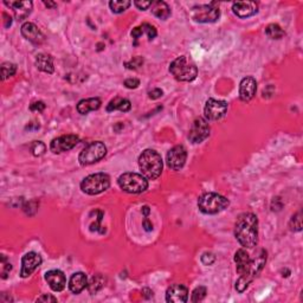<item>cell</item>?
<instances>
[{"mask_svg":"<svg viewBox=\"0 0 303 303\" xmlns=\"http://www.w3.org/2000/svg\"><path fill=\"white\" fill-rule=\"evenodd\" d=\"M141 211H142V214L144 217H148L149 213H151V209H149V206H147V205L143 206Z\"/></svg>","mask_w":303,"mask_h":303,"instance_id":"45","label":"cell"},{"mask_svg":"<svg viewBox=\"0 0 303 303\" xmlns=\"http://www.w3.org/2000/svg\"><path fill=\"white\" fill-rule=\"evenodd\" d=\"M234 262H236V269L237 273L239 274V276L248 273L251 264V258L250 256H249V254L246 253V250H244V249H239V250L234 254Z\"/></svg>","mask_w":303,"mask_h":303,"instance_id":"21","label":"cell"},{"mask_svg":"<svg viewBox=\"0 0 303 303\" xmlns=\"http://www.w3.org/2000/svg\"><path fill=\"white\" fill-rule=\"evenodd\" d=\"M110 186V178L106 173H95L88 175L81 183V189L89 195L100 194L107 191Z\"/></svg>","mask_w":303,"mask_h":303,"instance_id":"7","label":"cell"},{"mask_svg":"<svg viewBox=\"0 0 303 303\" xmlns=\"http://www.w3.org/2000/svg\"><path fill=\"white\" fill-rule=\"evenodd\" d=\"M257 92V82L254 77L248 76V77L243 78L239 84V97L240 100L244 102H249L253 100L254 96L256 95Z\"/></svg>","mask_w":303,"mask_h":303,"instance_id":"18","label":"cell"},{"mask_svg":"<svg viewBox=\"0 0 303 303\" xmlns=\"http://www.w3.org/2000/svg\"><path fill=\"white\" fill-rule=\"evenodd\" d=\"M265 35L270 39H281L284 37V30L279 24H269L265 29Z\"/></svg>","mask_w":303,"mask_h":303,"instance_id":"27","label":"cell"},{"mask_svg":"<svg viewBox=\"0 0 303 303\" xmlns=\"http://www.w3.org/2000/svg\"><path fill=\"white\" fill-rule=\"evenodd\" d=\"M4 4L13 11L18 21L27 18L33 6L32 1H4Z\"/></svg>","mask_w":303,"mask_h":303,"instance_id":"20","label":"cell"},{"mask_svg":"<svg viewBox=\"0 0 303 303\" xmlns=\"http://www.w3.org/2000/svg\"><path fill=\"white\" fill-rule=\"evenodd\" d=\"M80 142V138L77 135L69 134V135H62L57 139H53L50 143L51 152L55 154H59V153L68 152L72 149L73 147Z\"/></svg>","mask_w":303,"mask_h":303,"instance_id":"13","label":"cell"},{"mask_svg":"<svg viewBox=\"0 0 303 303\" xmlns=\"http://www.w3.org/2000/svg\"><path fill=\"white\" fill-rule=\"evenodd\" d=\"M130 5H132V2L128 0H112L109 2V7L113 13H122Z\"/></svg>","mask_w":303,"mask_h":303,"instance_id":"28","label":"cell"},{"mask_svg":"<svg viewBox=\"0 0 303 303\" xmlns=\"http://www.w3.org/2000/svg\"><path fill=\"white\" fill-rule=\"evenodd\" d=\"M139 86H140V81L138 78H128L124 81V87L128 89H137Z\"/></svg>","mask_w":303,"mask_h":303,"instance_id":"38","label":"cell"},{"mask_svg":"<svg viewBox=\"0 0 303 303\" xmlns=\"http://www.w3.org/2000/svg\"><path fill=\"white\" fill-rule=\"evenodd\" d=\"M130 108H132V103H130L129 100L123 97H115L107 106V112L112 113L115 112V110H120L122 113H127L129 112Z\"/></svg>","mask_w":303,"mask_h":303,"instance_id":"25","label":"cell"},{"mask_svg":"<svg viewBox=\"0 0 303 303\" xmlns=\"http://www.w3.org/2000/svg\"><path fill=\"white\" fill-rule=\"evenodd\" d=\"M42 259L41 255L37 253H27L23 256L22 258V270H21V277L22 279H27L31 276L35 271L41 267Z\"/></svg>","mask_w":303,"mask_h":303,"instance_id":"14","label":"cell"},{"mask_svg":"<svg viewBox=\"0 0 303 303\" xmlns=\"http://www.w3.org/2000/svg\"><path fill=\"white\" fill-rule=\"evenodd\" d=\"M130 35H132V37L133 38L135 39V41H138L139 38H140L141 36L143 35V30H142V26H138V27H134V29H133V31L132 32H130Z\"/></svg>","mask_w":303,"mask_h":303,"instance_id":"43","label":"cell"},{"mask_svg":"<svg viewBox=\"0 0 303 303\" xmlns=\"http://www.w3.org/2000/svg\"><path fill=\"white\" fill-rule=\"evenodd\" d=\"M206 294H208V289L205 287H202V285L197 287L191 294V302H202L206 297Z\"/></svg>","mask_w":303,"mask_h":303,"instance_id":"31","label":"cell"},{"mask_svg":"<svg viewBox=\"0 0 303 303\" xmlns=\"http://www.w3.org/2000/svg\"><path fill=\"white\" fill-rule=\"evenodd\" d=\"M142 226L147 232H151L153 230V224H152L151 220L148 219V217H144V219L142 222Z\"/></svg>","mask_w":303,"mask_h":303,"instance_id":"44","label":"cell"},{"mask_svg":"<svg viewBox=\"0 0 303 303\" xmlns=\"http://www.w3.org/2000/svg\"><path fill=\"white\" fill-rule=\"evenodd\" d=\"M265 262H267V253H265L264 250H260L258 256H257L255 259H251V264L248 273L239 276L238 281L236 282V289L238 293H244L246 288L249 287V284L253 282L255 277L260 273V270H262L263 267H264Z\"/></svg>","mask_w":303,"mask_h":303,"instance_id":"6","label":"cell"},{"mask_svg":"<svg viewBox=\"0 0 303 303\" xmlns=\"http://www.w3.org/2000/svg\"><path fill=\"white\" fill-rule=\"evenodd\" d=\"M232 11L239 18H249L258 12V5L255 1H237L232 5Z\"/></svg>","mask_w":303,"mask_h":303,"instance_id":"16","label":"cell"},{"mask_svg":"<svg viewBox=\"0 0 303 303\" xmlns=\"http://www.w3.org/2000/svg\"><path fill=\"white\" fill-rule=\"evenodd\" d=\"M216 2L209 5H199L192 8V19L197 23H214L219 19V8L214 6Z\"/></svg>","mask_w":303,"mask_h":303,"instance_id":"9","label":"cell"},{"mask_svg":"<svg viewBox=\"0 0 303 303\" xmlns=\"http://www.w3.org/2000/svg\"><path fill=\"white\" fill-rule=\"evenodd\" d=\"M141 26H142L143 33H146L147 37H148L149 41H153V39H154L155 37L158 36V31H157V29H155L154 26H153V25L144 23V24L141 25Z\"/></svg>","mask_w":303,"mask_h":303,"instance_id":"35","label":"cell"},{"mask_svg":"<svg viewBox=\"0 0 303 303\" xmlns=\"http://www.w3.org/2000/svg\"><path fill=\"white\" fill-rule=\"evenodd\" d=\"M202 263L204 265H212L214 262H216V256H214L212 253H205L203 254L202 256Z\"/></svg>","mask_w":303,"mask_h":303,"instance_id":"37","label":"cell"},{"mask_svg":"<svg viewBox=\"0 0 303 303\" xmlns=\"http://www.w3.org/2000/svg\"><path fill=\"white\" fill-rule=\"evenodd\" d=\"M169 72L174 76L175 80L192 82L198 76V68L187 56H180L169 65Z\"/></svg>","mask_w":303,"mask_h":303,"instance_id":"3","label":"cell"},{"mask_svg":"<svg viewBox=\"0 0 303 303\" xmlns=\"http://www.w3.org/2000/svg\"><path fill=\"white\" fill-rule=\"evenodd\" d=\"M17 72V65L13 63H10V62H4L1 64V78L2 81L7 80V78L12 77L15 76V73Z\"/></svg>","mask_w":303,"mask_h":303,"instance_id":"30","label":"cell"},{"mask_svg":"<svg viewBox=\"0 0 303 303\" xmlns=\"http://www.w3.org/2000/svg\"><path fill=\"white\" fill-rule=\"evenodd\" d=\"M234 236L243 248L253 249L258 243V219L256 214L245 212L237 218Z\"/></svg>","mask_w":303,"mask_h":303,"instance_id":"1","label":"cell"},{"mask_svg":"<svg viewBox=\"0 0 303 303\" xmlns=\"http://www.w3.org/2000/svg\"><path fill=\"white\" fill-rule=\"evenodd\" d=\"M47 151V146L42 141H35L31 146V153L33 157H42Z\"/></svg>","mask_w":303,"mask_h":303,"instance_id":"33","label":"cell"},{"mask_svg":"<svg viewBox=\"0 0 303 303\" xmlns=\"http://www.w3.org/2000/svg\"><path fill=\"white\" fill-rule=\"evenodd\" d=\"M229 200L223 195L209 192L198 199V208L205 214H217L229 206Z\"/></svg>","mask_w":303,"mask_h":303,"instance_id":"4","label":"cell"},{"mask_svg":"<svg viewBox=\"0 0 303 303\" xmlns=\"http://www.w3.org/2000/svg\"><path fill=\"white\" fill-rule=\"evenodd\" d=\"M210 137V124L203 117H197L192 123L188 133V140L192 143H200Z\"/></svg>","mask_w":303,"mask_h":303,"instance_id":"11","label":"cell"},{"mask_svg":"<svg viewBox=\"0 0 303 303\" xmlns=\"http://www.w3.org/2000/svg\"><path fill=\"white\" fill-rule=\"evenodd\" d=\"M44 5L47 7H51V8L57 7V4H56V2H52V1H44Z\"/></svg>","mask_w":303,"mask_h":303,"instance_id":"47","label":"cell"},{"mask_svg":"<svg viewBox=\"0 0 303 303\" xmlns=\"http://www.w3.org/2000/svg\"><path fill=\"white\" fill-rule=\"evenodd\" d=\"M289 226H290L291 231H301V229H302V213H301V211H299L296 214H294V216L291 217L290 223H289Z\"/></svg>","mask_w":303,"mask_h":303,"instance_id":"32","label":"cell"},{"mask_svg":"<svg viewBox=\"0 0 303 303\" xmlns=\"http://www.w3.org/2000/svg\"><path fill=\"white\" fill-rule=\"evenodd\" d=\"M134 4H135V6L139 8V10L144 11V10H147V8H148L149 6H152L153 1H140V0H138V1H135Z\"/></svg>","mask_w":303,"mask_h":303,"instance_id":"42","label":"cell"},{"mask_svg":"<svg viewBox=\"0 0 303 303\" xmlns=\"http://www.w3.org/2000/svg\"><path fill=\"white\" fill-rule=\"evenodd\" d=\"M118 186L124 192L130 194H139L142 193L148 188V181L142 174L133 173V172H127V173L121 174L117 179Z\"/></svg>","mask_w":303,"mask_h":303,"instance_id":"5","label":"cell"},{"mask_svg":"<svg viewBox=\"0 0 303 303\" xmlns=\"http://www.w3.org/2000/svg\"><path fill=\"white\" fill-rule=\"evenodd\" d=\"M152 13L161 21H166L171 16V8L165 1H155L152 5Z\"/></svg>","mask_w":303,"mask_h":303,"instance_id":"26","label":"cell"},{"mask_svg":"<svg viewBox=\"0 0 303 303\" xmlns=\"http://www.w3.org/2000/svg\"><path fill=\"white\" fill-rule=\"evenodd\" d=\"M142 64H143V58L140 57V56H137V57L133 58L132 61L126 62V63H124L127 69H130V70H137L140 67H142Z\"/></svg>","mask_w":303,"mask_h":303,"instance_id":"36","label":"cell"},{"mask_svg":"<svg viewBox=\"0 0 303 303\" xmlns=\"http://www.w3.org/2000/svg\"><path fill=\"white\" fill-rule=\"evenodd\" d=\"M188 300V289L183 284L171 285L166 291V301L168 303H185Z\"/></svg>","mask_w":303,"mask_h":303,"instance_id":"15","label":"cell"},{"mask_svg":"<svg viewBox=\"0 0 303 303\" xmlns=\"http://www.w3.org/2000/svg\"><path fill=\"white\" fill-rule=\"evenodd\" d=\"M45 281L47 282V284L50 285V288L52 289L56 293L64 290L65 284H67V279H65V275L63 271L61 270H50L45 274Z\"/></svg>","mask_w":303,"mask_h":303,"instance_id":"19","label":"cell"},{"mask_svg":"<svg viewBox=\"0 0 303 303\" xmlns=\"http://www.w3.org/2000/svg\"><path fill=\"white\" fill-rule=\"evenodd\" d=\"M0 264H1V270H0V274H1V279L6 280L8 274H10V271L12 270V265H11V263L8 262L5 255H2V256H1V262H0Z\"/></svg>","mask_w":303,"mask_h":303,"instance_id":"34","label":"cell"},{"mask_svg":"<svg viewBox=\"0 0 303 303\" xmlns=\"http://www.w3.org/2000/svg\"><path fill=\"white\" fill-rule=\"evenodd\" d=\"M104 285V279L101 276V275H96L92 279V281H90L89 284H88V289H89L90 294H94L97 293L98 290H101L102 288H103Z\"/></svg>","mask_w":303,"mask_h":303,"instance_id":"29","label":"cell"},{"mask_svg":"<svg viewBox=\"0 0 303 303\" xmlns=\"http://www.w3.org/2000/svg\"><path fill=\"white\" fill-rule=\"evenodd\" d=\"M22 35L24 36L27 41L36 45L42 44L45 41V36L42 33V31L38 29V26L30 22L23 24Z\"/></svg>","mask_w":303,"mask_h":303,"instance_id":"17","label":"cell"},{"mask_svg":"<svg viewBox=\"0 0 303 303\" xmlns=\"http://www.w3.org/2000/svg\"><path fill=\"white\" fill-rule=\"evenodd\" d=\"M106 154V144L101 141H95V142H90L88 146L84 147L80 157H78V161L82 166H89L103 159Z\"/></svg>","mask_w":303,"mask_h":303,"instance_id":"8","label":"cell"},{"mask_svg":"<svg viewBox=\"0 0 303 303\" xmlns=\"http://www.w3.org/2000/svg\"><path fill=\"white\" fill-rule=\"evenodd\" d=\"M36 67L41 71L47 73H53L55 67H53V58L47 53H39L36 58Z\"/></svg>","mask_w":303,"mask_h":303,"instance_id":"24","label":"cell"},{"mask_svg":"<svg viewBox=\"0 0 303 303\" xmlns=\"http://www.w3.org/2000/svg\"><path fill=\"white\" fill-rule=\"evenodd\" d=\"M102 102L98 97L87 98V100H82L77 104V112L81 115H87L88 113L95 112V110L100 109Z\"/></svg>","mask_w":303,"mask_h":303,"instance_id":"23","label":"cell"},{"mask_svg":"<svg viewBox=\"0 0 303 303\" xmlns=\"http://www.w3.org/2000/svg\"><path fill=\"white\" fill-rule=\"evenodd\" d=\"M139 167L146 179L155 180L163 173V163L161 155L153 149H146L139 157Z\"/></svg>","mask_w":303,"mask_h":303,"instance_id":"2","label":"cell"},{"mask_svg":"<svg viewBox=\"0 0 303 303\" xmlns=\"http://www.w3.org/2000/svg\"><path fill=\"white\" fill-rule=\"evenodd\" d=\"M186 159H187V151L183 144H178L167 153V166L173 171H179L185 165Z\"/></svg>","mask_w":303,"mask_h":303,"instance_id":"12","label":"cell"},{"mask_svg":"<svg viewBox=\"0 0 303 303\" xmlns=\"http://www.w3.org/2000/svg\"><path fill=\"white\" fill-rule=\"evenodd\" d=\"M44 109H45V103L42 101L33 102V103L30 106L31 112H43Z\"/></svg>","mask_w":303,"mask_h":303,"instance_id":"39","label":"cell"},{"mask_svg":"<svg viewBox=\"0 0 303 303\" xmlns=\"http://www.w3.org/2000/svg\"><path fill=\"white\" fill-rule=\"evenodd\" d=\"M163 95V92L159 88H157V89H153L152 92L148 93V96L151 100H158V98H160L161 96Z\"/></svg>","mask_w":303,"mask_h":303,"instance_id":"41","label":"cell"},{"mask_svg":"<svg viewBox=\"0 0 303 303\" xmlns=\"http://www.w3.org/2000/svg\"><path fill=\"white\" fill-rule=\"evenodd\" d=\"M228 103L222 100H214L210 98L206 101L205 108H204V116L206 121H218L224 117L228 112Z\"/></svg>","mask_w":303,"mask_h":303,"instance_id":"10","label":"cell"},{"mask_svg":"<svg viewBox=\"0 0 303 303\" xmlns=\"http://www.w3.org/2000/svg\"><path fill=\"white\" fill-rule=\"evenodd\" d=\"M4 18H5V27H8V26H11V24H12V19H11V17H8L6 13H5L4 15Z\"/></svg>","mask_w":303,"mask_h":303,"instance_id":"46","label":"cell"},{"mask_svg":"<svg viewBox=\"0 0 303 303\" xmlns=\"http://www.w3.org/2000/svg\"><path fill=\"white\" fill-rule=\"evenodd\" d=\"M88 287V279L84 273L73 274L69 281V289L72 294H80Z\"/></svg>","mask_w":303,"mask_h":303,"instance_id":"22","label":"cell"},{"mask_svg":"<svg viewBox=\"0 0 303 303\" xmlns=\"http://www.w3.org/2000/svg\"><path fill=\"white\" fill-rule=\"evenodd\" d=\"M37 302H57V299L55 296L50 295V294H44V295L39 296L37 299Z\"/></svg>","mask_w":303,"mask_h":303,"instance_id":"40","label":"cell"}]
</instances>
